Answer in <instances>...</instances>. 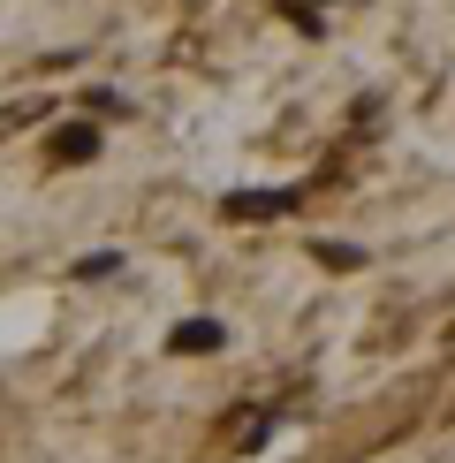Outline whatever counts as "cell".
Instances as JSON below:
<instances>
[{"label": "cell", "mask_w": 455, "mask_h": 463, "mask_svg": "<svg viewBox=\"0 0 455 463\" xmlns=\"http://www.w3.org/2000/svg\"><path fill=\"white\" fill-rule=\"evenodd\" d=\"M289 205H296V190H236L228 213L236 221H265V213H289Z\"/></svg>", "instance_id": "1"}, {"label": "cell", "mask_w": 455, "mask_h": 463, "mask_svg": "<svg viewBox=\"0 0 455 463\" xmlns=\"http://www.w3.org/2000/svg\"><path fill=\"white\" fill-rule=\"evenodd\" d=\"M53 160H61V167H76V160H91V152H99V129H91V122H76V129H53Z\"/></svg>", "instance_id": "2"}, {"label": "cell", "mask_w": 455, "mask_h": 463, "mask_svg": "<svg viewBox=\"0 0 455 463\" xmlns=\"http://www.w3.org/2000/svg\"><path fill=\"white\" fill-rule=\"evenodd\" d=\"M220 342H228L220 319H182V326H175V350H182V357H205V350H220Z\"/></svg>", "instance_id": "3"}, {"label": "cell", "mask_w": 455, "mask_h": 463, "mask_svg": "<svg viewBox=\"0 0 455 463\" xmlns=\"http://www.w3.org/2000/svg\"><path fill=\"white\" fill-rule=\"evenodd\" d=\"M107 274H122V250H99V259L76 266V281H107Z\"/></svg>", "instance_id": "4"}, {"label": "cell", "mask_w": 455, "mask_h": 463, "mask_svg": "<svg viewBox=\"0 0 455 463\" xmlns=\"http://www.w3.org/2000/svg\"><path fill=\"white\" fill-rule=\"evenodd\" d=\"M365 250H349V243H319V266H357Z\"/></svg>", "instance_id": "5"}]
</instances>
